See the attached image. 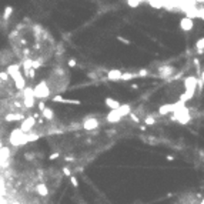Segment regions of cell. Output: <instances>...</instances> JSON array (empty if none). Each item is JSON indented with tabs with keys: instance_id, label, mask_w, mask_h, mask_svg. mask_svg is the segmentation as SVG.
I'll list each match as a JSON object with an SVG mask.
<instances>
[{
	"instance_id": "obj_30",
	"label": "cell",
	"mask_w": 204,
	"mask_h": 204,
	"mask_svg": "<svg viewBox=\"0 0 204 204\" xmlns=\"http://www.w3.org/2000/svg\"><path fill=\"white\" fill-rule=\"evenodd\" d=\"M70 183H72V186H73L74 188H79V180L76 179V177H70Z\"/></svg>"
},
{
	"instance_id": "obj_18",
	"label": "cell",
	"mask_w": 204,
	"mask_h": 204,
	"mask_svg": "<svg viewBox=\"0 0 204 204\" xmlns=\"http://www.w3.org/2000/svg\"><path fill=\"white\" fill-rule=\"evenodd\" d=\"M119 113L123 116V117H126V116H130L133 111H131V106L130 104H122V107L119 109Z\"/></svg>"
},
{
	"instance_id": "obj_29",
	"label": "cell",
	"mask_w": 204,
	"mask_h": 204,
	"mask_svg": "<svg viewBox=\"0 0 204 204\" xmlns=\"http://www.w3.org/2000/svg\"><path fill=\"white\" fill-rule=\"evenodd\" d=\"M9 79H10V76L7 74V72H0V80H3V82H7Z\"/></svg>"
},
{
	"instance_id": "obj_24",
	"label": "cell",
	"mask_w": 204,
	"mask_h": 204,
	"mask_svg": "<svg viewBox=\"0 0 204 204\" xmlns=\"http://www.w3.org/2000/svg\"><path fill=\"white\" fill-rule=\"evenodd\" d=\"M25 74L27 79H30V80H33L34 77H36V72H34V69H27V70H25Z\"/></svg>"
},
{
	"instance_id": "obj_39",
	"label": "cell",
	"mask_w": 204,
	"mask_h": 204,
	"mask_svg": "<svg viewBox=\"0 0 204 204\" xmlns=\"http://www.w3.org/2000/svg\"><path fill=\"white\" fill-rule=\"evenodd\" d=\"M25 157L27 158V160H33V158H34V156H33V153H26Z\"/></svg>"
},
{
	"instance_id": "obj_15",
	"label": "cell",
	"mask_w": 204,
	"mask_h": 204,
	"mask_svg": "<svg viewBox=\"0 0 204 204\" xmlns=\"http://www.w3.org/2000/svg\"><path fill=\"white\" fill-rule=\"evenodd\" d=\"M26 117L20 113H9V114L4 116V120L6 122H23Z\"/></svg>"
},
{
	"instance_id": "obj_34",
	"label": "cell",
	"mask_w": 204,
	"mask_h": 204,
	"mask_svg": "<svg viewBox=\"0 0 204 204\" xmlns=\"http://www.w3.org/2000/svg\"><path fill=\"white\" fill-rule=\"evenodd\" d=\"M43 66V63H40L39 60H33V69L36 70V69H39V67H41Z\"/></svg>"
},
{
	"instance_id": "obj_26",
	"label": "cell",
	"mask_w": 204,
	"mask_h": 204,
	"mask_svg": "<svg viewBox=\"0 0 204 204\" xmlns=\"http://www.w3.org/2000/svg\"><path fill=\"white\" fill-rule=\"evenodd\" d=\"M153 124H156V119L153 116H147L144 119V126H153Z\"/></svg>"
},
{
	"instance_id": "obj_36",
	"label": "cell",
	"mask_w": 204,
	"mask_h": 204,
	"mask_svg": "<svg viewBox=\"0 0 204 204\" xmlns=\"http://www.w3.org/2000/svg\"><path fill=\"white\" fill-rule=\"evenodd\" d=\"M67 64H69V67H76V64H77V61H76L74 59H70V60L67 61Z\"/></svg>"
},
{
	"instance_id": "obj_47",
	"label": "cell",
	"mask_w": 204,
	"mask_h": 204,
	"mask_svg": "<svg viewBox=\"0 0 204 204\" xmlns=\"http://www.w3.org/2000/svg\"><path fill=\"white\" fill-rule=\"evenodd\" d=\"M1 148H3V143L0 141V150H1Z\"/></svg>"
},
{
	"instance_id": "obj_22",
	"label": "cell",
	"mask_w": 204,
	"mask_h": 204,
	"mask_svg": "<svg viewBox=\"0 0 204 204\" xmlns=\"http://www.w3.org/2000/svg\"><path fill=\"white\" fill-rule=\"evenodd\" d=\"M39 134H36V133H27L26 134V139H27V143H32V141H36V140H39Z\"/></svg>"
},
{
	"instance_id": "obj_6",
	"label": "cell",
	"mask_w": 204,
	"mask_h": 204,
	"mask_svg": "<svg viewBox=\"0 0 204 204\" xmlns=\"http://www.w3.org/2000/svg\"><path fill=\"white\" fill-rule=\"evenodd\" d=\"M184 106V103L181 101H177V103H169V104H163V106L158 107V114L160 116H167V114H173L176 111V109Z\"/></svg>"
},
{
	"instance_id": "obj_40",
	"label": "cell",
	"mask_w": 204,
	"mask_h": 204,
	"mask_svg": "<svg viewBox=\"0 0 204 204\" xmlns=\"http://www.w3.org/2000/svg\"><path fill=\"white\" fill-rule=\"evenodd\" d=\"M87 76H89L90 79H96V77H97V76H96V73H93V72H91V73H89Z\"/></svg>"
},
{
	"instance_id": "obj_28",
	"label": "cell",
	"mask_w": 204,
	"mask_h": 204,
	"mask_svg": "<svg viewBox=\"0 0 204 204\" xmlns=\"http://www.w3.org/2000/svg\"><path fill=\"white\" fill-rule=\"evenodd\" d=\"M196 49L197 50H204V37L203 39H198L196 41Z\"/></svg>"
},
{
	"instance_id": "obj_16",
	"label": "cell",
	"mask_w": 204,
	"mask_h": 204,
	"mask_svg": "<svg viewBox=\"0 0 204 204\" xmlns=\"http://www.w3.org/2000/svg\"><path fill=\"white\" fill-rule=\"evenodd\" d=\"M36 191H37V194L41 197H46L49 194V188H47V186H46L44 183H39V184L36 186Z\"/></svg>"
},
{
	"instance_id": "obj_19",
	"label": "cell",
	"mask_w": 204,
	"mask_h": 204,
	"mask_svg": "<svg viewBox=\"0 0 204 204\" xmlns=\"http://www.w3.org/2000/svg\"><path fill=\"white\" fill-rule=\"evenodd\" d=\"M36 104V98L34 97H30V98H23V106L26 109H33Z\"/></svg>"
},
{
	"instance_id": "obj_35",
	"label": "cell",
	"mask_w": 204,
	"mask_h": 204,
	"mask_svg": "<svg viewBox=\"0 0 204 204\" xmlns=\"http://www.w3.org/2000/svg\"><path fill=\"white\" fill-rule=\"evenodd\" d=\"M37 109H39V110H40V113L41 111H43V110H44V109H46V103H44V101H39V104H37Z\"/></svg>"
},
{
	"instance_id": "obj_13",
	"label": "cell",
	"mask_w": 204,
	"mask_h": 204,
	"mask_svg": "<svg viewBox=\"0 0 204 204\" xmlns=\"http://www.w3.org/2000/svg\"><path fill=\"white\" fill-rule=\"evenodd\" d=\"M104 104H106L109 109H111V110H119L122 104H120V101L119 100H116V98H111V97H106L104 100Z\"/></svg>"
},
{
	"instance_id": "obj_42",
	"label": "cell",
	"mask_w": 204,
	"mask_h": 204,
	"mask_svg": "<svg viewBox=\"0 0 204 204\" xmlns=\"http://www.w3.org/2000/svg\"><path fill=\"white\" fill-rule=\"evenodd\" d=\"M131 89H133V90H137V89H139V84H131Z\"/></svg>"
},
{
	"instance_id": "obj_43",
	"label": "cell",
	"mask_w": 204,
	"mask_h": 204,
	"mask_svg": "<svg viewBox=\"0 0 204 204\" xmlns=\"http://www.w3.org/2000/svg\"><path fill=\"white\" fill-rule=\"evenodd\" d=\"M167 160H169V161H173V160H174V157H173V156H167Z\"/></svg>"
},
{
	"instance_id": "obj_33",
	"label": "cell",
	"mask_w": 204,
	"mask_h": 204,
	"mask_svg": "<svg viewBox=\"0 0 204 204\" xmlns=\"http://www.w3.org/2000/svg\"><path fill=\"white\" fill-rule=\"evenodd\" d=\"M146 76H148V70H146V69H141L139 72V77H146Z\"/></svg>"
},
{
	"instance_id": "obj_45",
	"label": "cell",
	"mask_w": 204,
	"mask_h": 204,
	"mask_svg": "<svg viewBox=\"0 0 204 204\" xmlns=\"http://www.w3.org/2000/svg\"><path fill=\"white\" fill-rule=\"evenodd\" d=\"M197 54H204V50H197Z\"/></svg>"
},
{
	"instance_id": "obj_8",
	"label": "cell",
	"mask_w": 204,
	"mask_h": 204,
	"mask_svg": "<svg viewBox=\"0 0 204 204\" xmlns=\"http://www.w3.org/2000/svg\"><path fill=\"white\" fill-rule=\"evenodd\" d=\"M36 126V120H34V117H26L25 120L22 122V124H20V129H22V131L23 133H32V129Z\"/></svg>"
},
{
	"instance_id": "obj_11",
	"label": "cell",
	"mask_w": 204,
	"mask_h": 204,
	"mask_svg": "<svg viewBox=\"0 0 204 204\" xmlns=\"http://www.w3.org/2000/svg\"><path fill=\"white\" fill-rule=\"evenodd\" d=\"M122 77H123V73L120 70H117V69H113V70L107 72V79L110 82H119V80H122Z\"/></svg>"
},
{
	"instance_id": "obj_41",
	"label": "cell",
	"mask_w": 204,
	"mask_h": 204,
	"mask_svg": "<svg viewBox=\"0 0 204 204\" xmlns=\"http://www.w3.org/2000/svg\"><path fill=\"white\" fill-rule=\"evenodd\" d=\"M107 134H109V136H114L116 130H107Z\"/></svg>"
},
{
	"instance_id": "obj_23",
	"label": "cell",
	"mask_w": 204,
	"mask_h": 204,
	"mask_svg": "<svg viewBox=\"0 0 204 204\" xmlns=\"http://www.w3.org/2000/svg\"><path fill=\"white\" fill-rule=\"evenodd\" d=\"M134 77H139V74H134V73H123L122 80H123V82H129V80H133Z\"/></svg>"
},
{
	"instance_id": "obj_31",
	"label": "cell",
	"mask_w": 204,
	"mask_h": 204,
	"mask_svg": "<svg viewBox=\"0 0 204 204\" xmlns=\"http://www.w3.org/2000/svg\"><path fill=\"white\" fill-rule=\"evenodd\" d=\"M63 174H64L66 177H72V170L64 166V167H63Z\"/></svg>"
},
{
	"instance_id": "obj_14",
	"label": "cell",
	"mask_w": 204,
	"mask_h": 204,
	"mask_svg": "<svg viewBox=\"0 0 204 204\" xmlns=\"http://www.w3.org/2000/svg\"><path fill=\"white\" fill-rule=\"evenodd\" d=\"M174 72H176V69H174L173 66H163V67H160V70H158L160 77H170Z\"/></svg>"
},
{
	"instance_id": "obj_17",
	"label": "cell",
	"mask_w": 204,
	"mask_h": 204,
	"mask_svg": "<svg viewBox=\"0 0 204 204\" xmlns=\"http://www.w3.org/2000/svg\"><path fill=\"white\" fill-rule=\"evenodd\" d=\"M41 117H43L44 120H49V122H51V120L54 119V111H53V109L46 107V109L41 111Z\"/></svg>"
},
{
	"instance_id": "obj_44",
	"label": "cell",
	"mask_w": 204,
	"mask_h": 204,
	"mask_svg": "<svg viewBox=\"0 0 204 204\" xmlns=\"http://www.w3.org/2000/svg\"><path fill=\"white\" fill-rule=\"evenodd\" d=\"M66 160H67V161H73L74 158H73V157H66Z\"/></svg>"
},
{
	"instance_id": "obj_7",
	"label": "cell",
	"mask_w": 204,
	"mask_h": 204,
	"mask_svg": "<svg viewBox=\"0 0 204 204\" xmlns=\"http://www.w3.org/2000/svg\"><path fill=\"white\" fill-rule=\"evenodd\" d=\"M98 126H100V122H98L97 119H94V117H87L83 122V129L87 131L96 130V129H98Z\"/></svg>"
},
{
	"instance_id": "obj_3",
	"label": "cell",
	"mask_w": 204,
	"mask_h": 204,
	"mask_svg": "<svg viewBox=\"0 0 204 204\" xmlns=\"http://www.w3.org/2000/svg\"><path fill=\"white\" fill-rule=\"evenodd\" d=\"M171 120L173 122H177L180 124H188L191 122V114H190V110L186 106H181L179 109H176V111L171 114Z\"/></svg>"
},
{
	"instance_id": "obj_27",
	"label": "cell",
	"mask_w": 204,
	"mask_h": 204,
	"mask_svg": "<svg viewBox=\"0 0 204 204\" xmlns=\"http://www.w3.org/2000/svg\"><path fill=\"white\" fill-rule=\"evenodd\" d=\"M127 4H129L130 7L136 9V7H139L140 4H141V0H129V1H127Z\"/></svg>"
},
{
	"instance_id": "obj_46",
	"label": "cell",
	"mask_w": 204,
	"mask_h": 204,
	"mask_svg": "<svg viewBox=\"0 0 204 204\" xmlns=\"http://www.w3.org/2000/svg\"><path fill=\"white\" fill-rule=\"evenodd\" d=\"M140 130H141V131H146V126H140Z\"/></svg>"
},
{
	"instance_id": "obj_49",
	"label": "cell",
	"mask_w": 204,
	"mask_h": 204,
	"mask_svg": "<svg viewBox=\"0 0 204 204\" xmlns=\"http://www.w3.org/2000/svg\"><path fill=\"white\" fill-rule=\"evenodd\" d=\"M201 204H204V198H203V200H201Z\"/></svg>"
},
{
	"instance_id": "obj_12",
	"label": "cell",
	"mask_w": 204,
	"mask_h": 204,
	"mask_svg": "<svg viewBox=\"0 0 204 204\" xmlns=\"http://www.w3.org/2000/svg\"><path fill=\"white\" fill-rule=\"evenodd\" d=\"M51 100L53 101H56V103H67V104H76V106H79L82 101L80 100H70V98H64V97H61V96H53L51 97Z\"/></svg>"
},
{
	"instance_id": "obj_21",
	"label": "cell",
	"mask_w": 204,
	"mask_h": 204,
	"mask_svg": "<svg viewBox=\"0 0 204 204\" xmlns=\"http://www.w3.org/2000/svg\"><path fill=\"white\" fill-rule=\"evenodd\" d=\"M30 97H34V90L32 89V87H26L25 90H23V98H30ZM36 98V97H34Z\"/></svg>"
},
{
	"instance_id": "obj_37",
	"label": "cell",
	"mask_w": 204,
	"mask_h": 204,
	"mask_svg": "<svg viewBox=\"0 0 204 204\" xmlns=\"http://www.w3.org/2000/svg\"><path fill=\"white\" fill-rule=\"evenodd\" d=\"M59 157H60V153H57V151L49 156V158H50V160H56V158H59Z\"/></svg>"
},
{
	"instance_id": "obj_25",
	"label": "cell",
	"mask_w": 204,
	"mask_h": 204,
	"mask_svg": "<svg viewBox=\"0 0 204 204\" xmlns=\"http://www.w3.org/2000/svg\"><path fill=\"white\" fill-rule=\"evenodd\" d=\"M148 4L154 9H161L163 4H166V1H153V0H151V1H148Z\"/></svg>"
},
{
	"instance_id": "obj_4",
	"label": "cell",
	"mask_w": 204,
	"mask_h": 204,
	"mask_svg": "<svg viewBox=\"0 0 204 204\" xmlns=\"http://www.w3.org/2000/svg\"><path fill=\"white\" fill-rule=\"evenodd\" d=\"M33 90H34V97L40 98L41 101H44V100H47V98H51L50 97V87H49V84H47L46 80L39 82L34 87H33Z\"/></svg>"
},
{
	"instance_id": "obj_2",
	"label": "cell",
	"mask_w": 204,
	"mask_h": 204,
	"mask_svg": "<svg viewBox=\"0 0 204 204\" xmlns=\"http://www.w3.org/2000/svg\"><path fill=\"white\" fill-rule=\"evenodd\" d=\"M7 74L10 76V79L13 80V83H14V86H16L19 90H23L27 87L26 86V79L25 76L22 74V72H20V64L19 63H16V64H10L7 66Z\"/></svg>"
},
{
	"instance_id": "obj_1",
	"label": "cell",
	"mask_w": 204,
	"mask_h": 204,
	"mask_svg": "<svg viewBox=\"0 0 204 204\" xmlns=\"http://www.w3.org/2000/svg\"><path fill=\"white\" fill-rule=\"evenodd\" d=\"M197 87H198V79L196 76H187L184 79V93L180 96V101L186 103L188 100H191L196 94Z\"/></svg>"
},
{
	"instance_id": "obj_9",
	"label": "cell",
	"mask_w": 204,
	"mask_h": 204,
	"mask_svg": "<svg viewBox=\"0 0 204 204\" xmlns=\"http://www.w3.org/2000/svg\"><path fill=\"white\" fill-rule=\"evenodd\" d=\"M180 29L183 32H191L194 29V20L190 17H181L180 20Z\"/></svg>"
},
{
	"instance_id": "obj_32",
	"label": "cell",
	"mask_w": 204,
	"mask_h": 204,
	"mask_svg": "<svg viewBox=\"0 0 204 204\" xmlns=\"http://www.w3.org/2000/svg\"><path fill=\"white\" fill-rule=\"evenodd\" d=\"M117 40L122 41V43H124V44H127V46H129V44H131V41H130V40H127L126 37H122V36H117Z\"/></svg>"
},
{
	"instance_id": "obj_10",
	"label": "cell",
	"mask_w": 204,
	"mask_h": 204,
	"mask_svg": "<svg viewBox=\"0 0 204 204\" xmlns=\"http://www.w3.org/2000/svg\"><path fill=\"white\" fill-rule=\"evenodd\" d=\"M122 119H123V116L119 113V110H110V113L106 116V120L109 123H111V124L122 122Z\"/></svg>"
},
{
	"instance_id": "obj_5",
	"label": "cell",
	"mask_w": 204,
	"mask_h": 204,
	"mask_svg": "<svg viewBox=\"0 0 204 204\" xmlns=\"http://www.w3.org/2000/svg\"><path fill=\"white\" fill-rule=\"evenodd\" d=\"M10 143L13 144V146H23L27 143V139H26V133L22 131V129L19 127V129H14V130L10 133Z\"/></svg>"
},
{
	"instance_id": "obj_38",
	"label": "cell",
	"mask_w": 204,
	"mask_h": 204,
	"mask_svg": "<svg viewBox=\"0 0 204 204\" xmlns=\"http://www.w3.org/2000/svg\"><path fill=\"white\" fill-rule=\"evenodd\" d=\"M130 119H131V120H133L134 123H140V119H139V117H137L136 114H134V113H131V114H130Z\"/></svg>"
},
{
	"instance_id": "obj_48",
	"label": "cell",
	"mask_w": 204,
	"mask_h": 204,
	"mask_svg": "<svg viewBox=\"0 0 204 204\" xmlns=\"http://www.w3.org/2000/svg\"><path fill=\"white\" fill-rule=\"evenodd\" d=\"M201 77H203V80H204V72H203V74H201Z\"/></svg>"
},
{
	"instance_id": "obj_20",
	"label": "cell",
	"mask_w": 204,
	"mask_h": 204,
	"mask_svg": "<svg viewBox=\"0 0 204 204\" xmlns=\"http://www.w3.org/2000/svg\"><path fill=\"white\" fill-rule=\"evenodd\" d=\"M12 13H13V7L12 6H6L4 7V10H3V20H6L7 22L9 19H10V16H12Z\"/></svg>"
}]
</instances>
